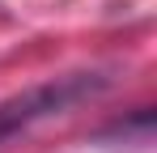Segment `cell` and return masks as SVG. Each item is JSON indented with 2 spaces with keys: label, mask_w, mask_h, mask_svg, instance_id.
Returning a JSON list of instances; mask_svg holds the SVG:
<instances>
[{
  "label": "cell",
  "mask_w": 157,
  "mask_h": 153,
  "mask_svg": "<svg viewBox=\"0 0 157 153\" xmlns=\"http://www.w3.org/2000/svg\"><path fill=\"white\" fill-rule=\"evenodd\" d=\"M102 89H106V76H98V73H72V76H55V81H47V85H34V89L17 94V98H4L0 102V145L13 140V136L26 132V128L51 119V115L72 111L77 102L94 98V94H102Z\"/></svg>",
  "instance_id": "6da1fadb"
}]
</instances>
